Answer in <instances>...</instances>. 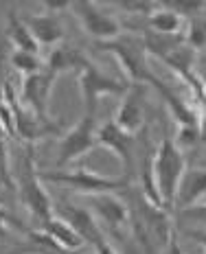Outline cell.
<instances>
[{
    "mask_svg": "<svg viewBox=\"0 0 206 254\" xmlns=\"http://www.w3.org/2000/svg\"><path fill=\"white\" fill-rule=\"evenodd\" d=\"M121 9H125L130 15H142V18H149L151 13L160 7V2H149V0H138V2H119Z\"/></svg>",
    "mask_w": 206,
    "mask_h": 254,
    "instance_id": "25",
    "label": "cell"
},
{
    "mask_svg": "<svg viewBox=\"0 0 206 254\" xmlns=\"http://www.w3.org/2000/svg\"><path fill=\"white\" fill-rule=\"evenodd\" d=\"M40 232L46 235L51 239V243L62 252H77L83 246V239L75 232L70 224H66L62 217L53 215L51 219L42 221L40 224Z\"/></svg>",
    "mask_w": 206,
    "mask_h": 254,
    "instance_id": "17",
    "label": "cell"
},
{
    "mask_svg": "<svg viewBox=\"0 0 206 254\" xmlns=\"http://www.w3.org/2000/svg\"><path fill=\"white\" fill-rule=\"evenodd\" d=\"M184 24L187 20L182 15H178L173 9L165 7L160 2V7L156 9L154 13L147 18V29L154 31V33H160V35H178V33H184Z\"/></svg>",
    "mask_w": 206,
    "mask_h": 254,
    "instance_id": "20",
    "label": "cell"
},
{
    "mask_svg": "<svg viewBox=\"0 0 206 254\" xmlns=\"http://www.w3.org/2000/svg\"><path fill=\"white\" fill-rule=\"evenodd\" d=\"M88 62H90V60H88V57L83 55L79 49H75V46H68V44H62V46H57V49L51 51L44 70L51 72L53 77H60V75L70 72V70L79 72Z\"/></svg>",
    "mask_w": 206,
    "mask_h": 254,
    "instance_id": "18",
    "label": "cell"
},
{
    "mask_svg": "<svg viewBox=\"0 0 206 254\" xmlns=\"http://www.w3.org/2000/svg\"><path fill=\"white\" fill-rule=\"evenodd\" d=\"M0 129H2V123H0Z\"/></svg>",
    "mask_w": 206,
    "mask_h": 254,
    "instance_id": "29",
    "label": "cell"
},
{
    "mask_svg": "<svg viewBox=\"0 0 206 254\" xmlns=\"http://www.w3.org/2000/svg\"><path fill=\"white\" fill-rule=\"evenodd\" d=\"M70 9H72V15L77 18L79 26L83 29V33L88 38L97 40L99 44L112 42L123 35V24L112 13L103 11L92 0H75V2H70Z\"/></svg>",
    "mask_w": 206,
    "mask_h": 254,
    "instance_id": "8",
    "label": "cell"
},
{
    "mask_svg": "<svg viewBox=\"0 0 206 254\" xmlns=\"http://www.w3.org/2000/svg\"><path fill=\"white\" fill-rule=\"evenodd\" d=\"M33 147L26 145V153L20 160V176H18V193H20V199L26 208L31 210V215L40 221H46L55 215V208L51 204V197L49 193L44 190V180L40 178V171L35 169V162H33V156L31 151Z\"/></svg>",
    "mask_w": 206,
    "mask_h": 254,
    "instance_id": "4",
    "label": "cell"
},
{
    "mask_svg": "<svg viewBox=\"0 0 206 254\" xmlns=\"http://www.w3.org/2000/svg\"><path fill=\"white\" fill-rule=\"evenodd\" d=\"M202 15H204V18H206V2H204V9H202Z\"/></svg>",
    "mask_w": 206,
    "mask_h": 254,
    "instance_id": "28",
    "label": "cell"
},
{
    "mask_svg": "<svg viewBox=\"0 0 206 254\" xmlns=\"http://www.w3.org/2000/svg\"><path fill=\"white\" fill-rule=\"evenodd\" d=\"M24 22L29 26L31 35L35 38V42L42 46H55L64 40V26H62L60 18L53 11H42V13H31L24 15Z\"/></svg>",
    "mask_w": 206,
    "mask_h": 254,
    "instance_id": "16",
    "label": "cell"
},
{
    "mask_svg": "<svg viewBox=\"0 0 206 254\" xmlns=\"http://www.w3.org/2000/svg\"><path fill=\"white\" fill-rule=\"evenodd\" d=\"M55 215L62 217L66 224H70L75 232L83 239V243H90L97 254H116L114 248L110 246V241L105 239L99 219L90 213V208L75 204H60L55 208Z\"/></svg>",
    "mask_w": 206,
    "mask_h": 254,
    "instance_id": "10",
    "label": "cell"
},
{
    "mask_svg": "<svg viewBox=\"0 0 206 254\" xmlns=\"http://www.w3.org/2000/svg\"><path fill=\"white\" fill-rule=\"evenodd\" d=\"M154 88L165 99L169 114L176 119L178 136L173 138L176 145L182 149V147H193L198 140H202V108L198 103L182 99L180 94H176L169 86H165L160 79L154 81Z\"/></svg>",
    "mask_w": 206,
    "mask_h": 254,
    "instance_id": "3",
    "label": "cell"
},
{
    "mask_svg": "<svg viewBox=\"0 0 206 254\" xmlns=\"http://www.w3.org/2000/svg\"><path fill=\"white\" fill-rule=\"evenodd\" d=\"M0 189H13V173H11V160H9L7 142L0 136Z\"/></svg>",
    "mask_w": 206,
    "mask_h": 254,
    "instance_id": "23",
    "label": "cell"
},
{
    "mask_svg": "<svg viewBox=\"0 0 206 254\" xmlns=\"http://www.w3.org/2000/svg\"><path fill=\"white\" fill-rule=\"evenodd\" d=\"M2 101L7 103L13 112L15 136L22 138L26 145L33 147L38 140L60 131V127L53 123L51 119H40L38 114H33L31 110H26L24 105L20 103V97H15V94L11 92V86H9V83H4V88H2Z\"/></svg>",
    "mask_w": 206,
    "mask_h": 254,
    "instance_id": "9",
    "label": "cell"
},
{
    "mask_svg": "<svg viewBox=\"0 0 206 254\" xmlns=\"http://www.w3.org/2000/svg\"><path fill=\"white\" fill-rule=\"evenodd\" d=\"M7 38L15 46V51L33 53V55H38L40 53V44L35 42L33 35H31V31H29V26H26L24 18H20L15 9H11V11L7 13Z\"/></svg>",
    "mask_w": 206,
    "mask_h": 254,
    "instance_id": "19",
    "label": "cell"
},
{
    "mask_svg": "<svg viewBox=\"0 0 206 254\" xmlns=\"http://www.w3.org/2000/svg\"><path fill=\"white\" fill-rule=\"evenodd\" d=\"M176 219L182 221V224L206 226V202H200L198 206H191V208L176 213Z\"/></svg>",
    "mask_w": 206,
    "mask_h": 254,
    "instance_id": "24",
    "label": "cell"
},
{
    "mask_svg": "<svg viewBox=\"0 0 206 254\" xmlns=\"http://www.w3.org/2000/svg\"><path fill=\"white\" fill-rule=\"evenodd\" d=\"M204 195H206V169H198V167L187 169L180 187H178L173 210L180 213V210H187L191 206H198Z\"/></svg>",
    "mask_w": 206,
    "mask_h": 254,
    "instance_id": "15",
    "label": "cell"
},
{
    "mask_svg": "<svg viewBox=\"0 0 206 254\" xmlns=\"http://www.w3.org/2000/svg\"><path fill=\"white\" fill-rule=\"evenodd\" d=\"M99 46H101V51L116 57V62L121 64V68H123L130 83H136V86L149 83V86H154V81L158 77L147 66V49H145L142 38L123 33L121 38H116L112 42H103Z\"/></svg>",
    "mask_w": 206,
    "mask_h": 254,
    "instance_id": "2",
    "label": "cell"
},
{
    "mask_svg": "<svg viewBox=\"0 0 206 254\" xmlns=\"http://www.w3.org/2000/svg\"><path fill=\"white\" fill-rule=\"evenodd\" d=\"M11 66H13V70H18L22 77L38 75V72L44 70V66H42L38 55H33V53H24V51H15V49L11 53Z\"/></svg>",
    "mask_w": 206,
    "mask_h": 254,
    "instance_id": "22",
    "label": "cell"
},
{
    "mask_svg": "<svg viewBox=\"0 0 206 254\" xmlns=\"http://www.w3.org/2000/svg\"><path fill=\"white\" fill-rule=\"evenodd\" d=\"M40 178L44 182H57V184H66L70 187L75 193L88 195H103V193H114V190L128 189L130 180L128 178H108V176H99V173L90 171V169H75V171H40Z\"/></svg>",
    "mask_w": 206,
    "mask_h": 254,
    "instance_id": "5",
    "label": "cell"
},
{
    "mask_svg": "<svg viewBox=\"0 0 206 254\" xmlns=\"http://www.w3.org/2000/svg\"><path fill=\"white\" fill-rule=\"evenodd\" d=\"M112 121L128 134H138L142 123H145V86L132 83L128 92L121 97V103Z\"/></svg>",
    "mask_w": 206,
    "mask_h": 254,
    "instance_id": "12",
    "label": "cell"
},
{
    "mask_svg": "<svg viewBox=\"0 0 206 254\" xmlns=\"http://www.w3.org/2000/svg\"><path fill=\"white\" fill-rule=\"evenodd\" d=\"M99 147V123L94 114H83L57 142V167L64 169Z\"/></svg>",
    "mask_w": 206,
    "mask_h": 254,
    "instance_id": "6",
    "label": "cell"
},
{
    "mask_svg": "<svg viewBox=\"0 0 206 254\" xmlns=\"http://www.w3.org/2000/svg\"><path fill=\"white\" fill-rule=\"evenodd\" d=\"M184 38H187V44L198 53L206 51V18L204 15H195V18L187 20V24H184Z\"/></svg>",
    "mask_w": 206,
    "mask_h": 254,
    "instance_id": "21",
    "label": "cell"
},
{
    "mask_svg": "<svg viewBox=\"0 0 206 254\" xmlns=\"http://www.w3.org/2000/svg\"><path fill=\"white\" fill-rule=\"evenodd\" d=\"M149 169L162 208L165 210L173 208L178 187H180L182 176L187 171V160H184L182 149L176 145V140L171 136H165L160 140V145H158L154 158L149 162Z\"/></svg>",
    "mask_w": 206,
    "mask_h": 254,
    "instance_id": "1",
    "label": "cell"
},
{
    "mask_svg": "<svg viewBox=\"0 0 206 254\" xmlns=\"http://www.w3.org/2000/svg\"><path fill=\"white\" fill-rule=\"evenodd\" d=\"M99 147L110 149L125 165V169L134 167V147H136V136L123 131L112 119L99 125Z\"/></svg>",
    "mask_w": 206,
    "mask_h": 254,
    "instance_id": "13",
    "label": "cell"
},
{
    "mask_svg": "<svg viewBox=\"0 0 206 254\" xmlns=\"http://www.w3.org/2000/svg\"><path fill=\"white\" fill-rule=\"evenodd\" d=\"M195 75H198L200 83H202L204 90H206V53H200L198 55V62H195Z\"/></svg>",
    "mask_w": 206,
    "mask_h": 254,
    "instance_id": "26",
    "label": "cell"
},
{
    "mask_svg": "<svg viewBox=\"0 0 206 254\" xmlns=\"http://www.w3.org/2000/svg\"><path fill=\"white\" fill-rule=\"evenodd\" d=\"M132 83L116 79L101 72L92 62H88L86 66L79 70V92H81V101L86 105V114L97 112V105L103 97H123L130 90Z\"/></svg>",
    "mask_w": 206,
    "mask_h": 254,
    "instance_id": "7",
    "label": "cell"
},
{
    "mask_svg": "<svg viewBox=\"0 0 206 254\" xmlns=\"http://www.w3.org/2000/svg\"><path fill=\"white\" fill-rule=\"evenodd\" d=\"M57 77H53L51 72L42 70L38 75L22 77V90H20V103L26 110H31L33 114H38L40 119H49V99L51 90Z\"/></svg>",
    "mask_w": 206,
    "mask_h": 254,
    "instance_id": "11",
    "label": "cell"
},
{
    "mask_svg": "<svg viewBox=\"0 0 206 254\" xmlns=\"http://www.w3.org/2000/svg\"><path fill=\"white\" fill-rule=\"evenodd\" d=\"M187 237H191L204 248V254H206V232L204 230H198V228H187Z\"/></svg>",
    "mask_w": 206,
    "mask_h": 254,
    "instance_id": "27",
    "label": "cell"
},
{
    "mask_svg": "<svg viewBox=\"0 0 206 254\" xmlns=\"http://www.w3.org/2000/svg\"><path fill=\"white\" fill-rule=\"evenodd\" d=\"M90 213L108 224L110 228H123L132 221L130 206L114 193H103L90 197Z\"/></svg>",
    "mask_w": 206,
    "mask_h": 254,
    "instance_id": "14",
    "label": "cell"
}]
</instances>
